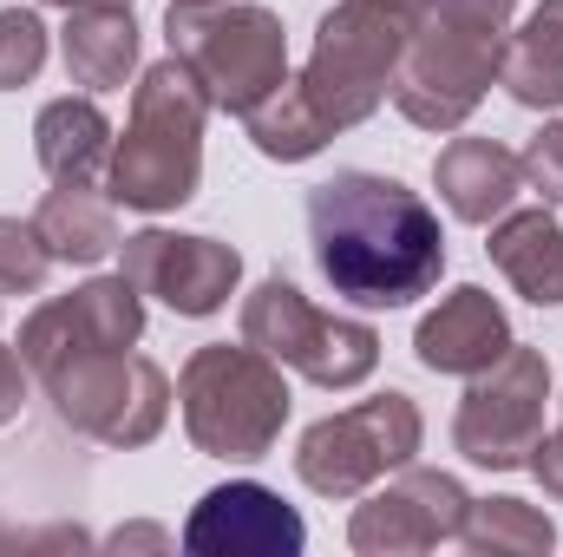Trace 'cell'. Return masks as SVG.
I'll return each instance as SVG.
<instances>
[{
  "label": "cell",
  "instance_id": "cell-12",
  "mask_svg": "<svg viewBox=\"0 0 563 557\" xmlns=\"http://www.w3.org/2000/svg\"><path fill=\"white\" fill-rule=\"evenodd\" d=\"M465 512H472V492L452 472L400 466L394 485H380L367 505H354L347 545L361 557H413V551H432V545L459 538Z\"/></svg>",
  "mask_w": 563,
  "mask_h": 557
},
{
  "label": "cell",
  "instance_id": "cell-17",
  "mask_svg": "<svg viewBox=\"0 0 563 557\" xmlns=\"http://www.w3.org/2000/svg\"><path fill=\"white\" fill-rule=\"evenodd\" d=\"M33 151H40V171L66 190H99L106 184V164H112V125L92 99H53L40 119H33Z\"/></svg>",
  "mask_w": 563,
  "mask_h": 557
},
{
  "label": "cell",
  "instance_id": "cell-13",
  "mask_svg": "<svg viewBox=\"0 0 563 557\" xmlns=\"http://www.w3.org/2000/svg\"><path fill=\"white\" fill-rule=\"evenodd\" d=\"M119 250H125V270H119V276H132L139 295H157L170 315H190V321L217 315V308L236 295V282H243V256H236L230 243H217V237L139 230V237H125Z\"/></svg>",
  "mask_w": 563,
  "mask_h": 557
},
{
  "label": "cell",
  "instance_id": "cell-5",
  "mask_svg": "<svg viewBox=\"0 0 563 557\" xmlns=\"http://www.w3.org/2000/svg\"><path fill=\"white\" fill-rule=\"evenodd\" d=\"M177 407H184V433L197 452L210 459H269L288 426V381L282 361H269L263 348H230L210 341L184 361L177 374Z\"/></svg>",
  "mask_w": 563,
  "mask_h": 557
},
{
  "label": "cell",
  "instance_id": "cell-29",
  "mask_svg": "<svg viewBox=\"0 0 563 557\" xmlns=\"http://www.w3.org/2000/svg\"><path fill=\"white\" fill-rule=\"evenodd\" d=\"M170 538L157 532V525H119L112 538H106V551H164Z\"/></svg>",
  "mask_w": 563,
  "mask_h": 557
},
{
  "label": "cell",
  "instance_id": "cell-24",
  "mask_svg": "<svg viewBox=\"0 0 563 557\" xmlns=\"http://www.w3.org/2000/svg\"><path fill=\"white\" fill-rule=\"evenodd\" d=\"M53 270V250L40 243L33 217H0V295H33Z\"/></svg>",
  "mask_w": 563,
  "mask_h": 557
},
{
  "label": "cell",
  "instance_id": "cell-9",
  "mask_svg": "<svg viewBox=\"0 0 563 557\" xmlns=\"http://www.w3.org/2000/svg\"><path fill=\"white\" fill-rule=\"evenodd\" d=\"M59 419L99 446H151L170 419V374L157 361H144L132 348L119 354H86L73 368H59L53 381H40Z\"/></svg>",
  "mask_w": 563,
  "mask_h": 557
},
{
  "label": "cell",
  "instance_id": "cell-30",
  "mask_svg": "<svg viewBox=\"0 0 563 557\" xmlns=\"http://www.w3.org/2000/svg\"><path fill=\"white\" fill-rule=\"evenodd\" d=\"M46 7H66V13H79V7H132V0H46Z\"/></svg>",
  "mask_w": 563,
  "mask_h": 557
},
{
  "label": "cell",
  "instance_id": "cell-10",
  "mask_svg": "<svg viewBox=\"0 0 563 557\" xmlns=\"http://www.w3.org/2000/svg\"><path fill=\"white\" fill-rule=\"evenodd\" d=\"M544 401H551V361L511 341L492 368L472 374L452 419V446L485 472H518L531 466V446L544 439Z\"/></svg>",
  "mask_w": 563,
  "mask_h": 557
},
{
  "label": "cell",
  "instance_id": "cell-4",
  "mask_svg": "<svg viewBox=\"0 0 563 557\" xmlns=\"http://www.w3.org/2000/svg\"><path fill=\"white\" fill-rule=\"evenodd\" d=\"M426 7L432 0H341V7L321 13L314 53H308L301 79H295V92L328 125V139L354 132V125H367L380 112Z\"/></svg>",
  "mask_w": 563,
  "mask_h": 557
},
{
  "label": "cell",
  "instance_id": "cell-15",
  "mask_svg": "<svg viewBox=\"0 0 563 557\" xmlns=\"http://www.w3.org/2000/svg\"><path fill=\"white\" fill-rule=\"evenodd\" d=\"M505 348H511V321H505L498 295L478 288V282L452 288V295L420 321V335H413L420 368H432V374H465V381H472L478 368H492Z\"/></svg>",
  "mask_w": 563,
  "mask_h": 557
},
{
  "label": "cell",
  "instance_id": "cell-1",
  "mask_svg": "<svg viewBox=\"0 0 563 557\" xmlns=\"http://www.w3.org/2000/svg\"><path fill=\"white\" fill-rule=\"evenodd\" d=\"M308 243L334 295L354 308H407L445 270L439 217L420 190L380 171H334L308 190Z\"/></svg>",
  "mask_w": 563,
  "mask_h": 557
},
{
  "label": "cell",
  "instance_id": "cell-22",
  "mask_svg": "<svg viewBox=\"0 0 563 557\" xmlns=\"http://www.w3.org/2000/svg\"><path fill=\"white\" fill-rule=\"evenodd\" d=\"M459 545L478 557H544L558 545V525L525 499H472Z\"/></svg>",
  "mask_w": 563,
  "mask_h": 557
},
{
  "label": "cell",
  "instance_id": "cell-14",
  "mask_svg": "<svg viewBox=\"0 0 563 557\" xmlns=\"http://www.w3.org/2000/svg\"><path fill=\"white\" fill-rule=\"evenodd\" d=\"M301 545H308L301 512L282 505V492L256 485V479H230V485L203 492L184 525V551L197 557H295Z\"/></svg>",
  "mask_w": 563,
  "mask_h": 557
},
{
  "label": "cell",
  "instance_id": "cell-23",
  "mask_svg": "<svg viewBox=\"0 0 563 557\" xmlns=\"http://www.w3.org/2000/svg\"><path fill=\"white\" fill-rule=\"evenodd\" d=\"M250 125V139H256V151L263 157H276V164H301V157H314L321 144H328V125L308 112V99L295 92V79H282L276 92L243 119Z\"/></svg>",
  "mask_w": 563,
  "mask_h": 557
},
{
  "label": "cell",
  "instance_id": "cell-11",
  "mask_svg": "<svg viewBox=\"0 0 563 557\" xmlns=\"http://www.w3.org/2000/svg\"><path fill=\"white\" fill-rule=\"evenodd\" d=\"M144 335V295L132 288V276H99L73 295H53L40 302L26 321H20V361L33 381H53L59 368L86 361V354H119V348H139Z\"/></svg>",
  "mask_w": 563,
  "mask_h": 557
},
{
  "label": "cell",
  "instance_id": "cell-7",
  "mask_svg": "<svg viewBox=\"0 0 563 557\" xmlns=\"http://www.w3.org/2000/svg\"><path fill=\"white\" fill-rule=\"evenodd\" d=\"M243 341L263 348L282 368H295L301 381L328 387V394H347L380 368V335L367 321L314 308L288 276H269L243 302Z\"/></svg>",
  "mask_w": 563,
  "mask_h": 557
},
{
  "label": "cell",
  "instance_id": "cell-19",
  "mask_svg": "<svg viewBox=\"0 0 563 557\" xmlns=\"http://www.w3.org/2000/svg\"><path fill=\"white\" fill-rule=\"evenodd\" d=\"M59 53H66V79L73 86H86V92L125 86L132 66H139V20H132V7H79V13H66Z\"/></svg>",
  "mask_w": 563,
  "mask_h": 557
},
{
  "label": "cell",
  "instance_id": "cell-32",
  "mask_svg": "<svg viewBox=\"0 0 563 557\" xmlns=\"http://www.w3.org/2000/svg\"><path fill=\"white\" fill-rule=\"evenodd\" d=\"M0 545H7V532H0Z\"/></svg>",
  "mask_w": 563,
  "mask_h": 557
},
{
  "label": "cell",
  "instance_id": "cell-8",
  "mask_svg": "<svg viewBox=\"0 0 563 557\" xmlns=\"http://www.w3.org/2000/svg\"><path fill=\"white\" fill-rule=\"evenodd\" d=\"M420 439H426V419L413 407V394H394L387 387V394H374V401H361L347 414L314 419L301 433V446H295V472L321 499H361L387 472L413 466Z\"/></svg>",
  "mask_w": 563,
  "mask_h": 557
},
{
  "label": "cell",
  "instance_id": "cell-6",
  "mask_svg": "<svg viewBox=\"0 0 563 557\" xmlns=\"http://www.w3.org/2000/svg\"><path fill=\"white\" fill-rule=\"evenodd\" d=\"M164 40L170 53L203 79L210 112H236L250 119L282 79H288V40L282 20L256 0H210V7H184L170 0L164 13Z\"/></svg>",
  "mask_w": 563,
  "mask_h": 557
},
{
  "label": "cell",
  "instance_id": "cell-31",
  "mask_svg": "<svg viewBox=\"0 0 563 557\" xmlns=\"http://www.w3.org/2000/svg\"><path fill=\"white\" fill-rule=\"evenodd\" d=\"M184 7H210V0H184Z\"/></svg>",
  "mask_w": 563,
  "mask_h": 557
},
{
  "label": "cell",
  "instance_id": "cell-26",
  "mask_svg": "<svg viewBox=\"0 0 563 557\" xmlns=\"http://www.w3.org/2000/svg\"><path fill=\"white\" fill-rule=\"evenodd\" d=\"M525 184L544 204H563V119H544V132L525 144Z\"/></svg>",
  "mask_w": 563,
  "mask_h": 557
},
{
  "label": "cell",
  "instance_id": "cell-27",
  "mask_svg": "<svg viewBox=\"0 0 563 557\" xmlns=\"http://www.w3.org/2000/svg\"><path fill=\"white\" fill-rule=\"evenodd\" d=\"M20 407H26V361H20V348L0 341V426H13Z\"/></svg>",
  "mask_w": 563,
  "mask_h": 557
},
{
  "label": "cell",
  "instance_id": "cell-20",
  "mask_svg": "<svg viewBox=\"0 0 563 557\" xmlns=\"http://www.w3.org/2000/svg\"><path fill=\"white\" fill-rule=\"evenodd\" d=\"M498 86L525 112H544V119L563 106V0H538V13L505 40Z\"/></svg>",
  "mask_w": 563,
  "mask_h": 557
},
{
  "label": "cell",
  "instance_id": "cell-2",
  "mask_svg": "<svg viewBox=\"0 0 563 557\" xmlns=\"http://www.w3.org/2000/svg\"><path fill=\"white\" fill-rule=\"evenodd\" d=\"M203 119H210V92L177 53L144 66L139 92H132V125L125 139H112L106 197L125 210H151V217L190 204L203 184Z\"/></svg>",
  "mask_w": 563,
  "mask_h": 557
},
{
  "label": "cell",
  "instance_id": "cell-25",
  "mask_svg": "<svg viewBox=\"0 0 563 557\" xmlns=\"http://www.w3.org/2000/svg\"><path fill=\"white\" fill-rule=\"evenodd\" d=\"M46 66V26L26 7H0V92L26 86Z\"/></svg>",
  "mask_w": 563,
  "mask_h": 557
},
{
  "label": "cell",
  "instance_id": "cell-28",
  "mask_svg": "<svg viewBox=\"0 0 563 557\" xmlns=\"http://www.w3.org/2000/svg\"><path fill=\"white\" fill-rule=\"evenodd\" d=\"M531 472H538V485L563 505V426H558V433H544V439L531 446Z\"/></svg>",
  "mask_w": 563,
  "mask_h": 557
},
{
  "label": "cell",
  "instance_id": "cell-16",
  "mask_svg": "<svg viewBox=\"0 0 563 557\" xmlns=\"http://www.w3.org/2000/svg\"><path fill=\"white\" fill-rule=\"evenodd\" d=\"M432 184L459 223H498L525 190V157L498 139H452L432 164Z\"/></svg>",
  "mask_w": 563,
  "mask_h": 557
},
{
  "label": "cell",
  "instance_id": "cell-3",
  "mask_svg": "<svg viewBox=\"0 0 563 557\" xmlns=\"http://www.w3.org/2000/svg\"><path fill=\"white\" fill-rule=\"evenodd\" d=\"M518 0H432L394 73V106L420 132H459L505 66Z\"/></svg>",
  "mask_w": 563,
  "mask_h": 557
},
{
  "label": "cell",
  "instance_id": "cell-21",
  "mask_svg": "<svg viewBox=\"0 0 563 557\" xmlns=\"http://www.w3.org/2000/svg\"><path fill=\"white\" fill-rule=\"evenodd\" d=\"M33 230H40V243L53 250V263H106V256L125 243L112 204L92 197V190H66V184H53V190L40 197Z\"/></svg>",
  "mask_w": 563,
  "mask_h": 557
},
{
  "label": "cell",
  "instance_id": "cell-18",
  "mask_svg": "<svg viewBox=\"0 0 563 557\" xmlns=\"http://www.w3.org/2000/svg\"><path fill=\"white\" fill-rule=\"evenodd\" d=\"M492 263L525 302L563 308V223L551 210H505L492 223Z\"/></svg>",
  "mask_w": 563,
  "mask_h": 557
}]
</instances>
